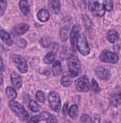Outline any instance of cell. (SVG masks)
Wrapping results in <instances>:
<instances>
[{
	"label": "cell",
	"mask_w": 121,
	"mask_h": 123,
	"mask_svg": "<svg viewBox=\"0 0 121 123\" xmlns=\"http://www.w3.org/2000/svg\"><path fill=\"white\" fill-rule=\"evenodd\" d=\"M99 58L101 61L105 63L116 64L119 61V56L116 54L106 49L102 51Z\"/></svg>",
	"instance_id": "6"
},
{
	"label": "cell",
	"mask_w": 121,
	"mask_h": 123,
	"mask_svg": "<svg viewBox=\"0 0 121 123\" xmlns=\"http://www.w3.org/2000/svg\"><path fill=\"white\" fill-rule=\"evenodd\" d=\"M17 46L21 48H23L27 46V42L24 39H21L17 42Z\"/></svg>",
	"instance_id": "32"
},
{
	"label": "cell",
	"mask_w": 121,
	"mask_h": 123,
	"mask_svg": "<svg viewBox=\"0 0 121 123\" xmlns=\"http://www.w3.org/2000/svg\"><path fill=\"white\" fill-rule=\"evenodd\" d=\"M0 102H1V98H0Z\"/></svg>",
	"instance_id": "37"
},
{
	"label": "cell",
	"mask_w": 121,
	"mask_h": 123,
	"mask_svg": "<svg viewBox=\"0 0 121 123\" xmlns=\"http://www.w3.org/2000/svg\"><path fill=\"white\" fill-rule=\"evenodd\" d=\"M0 71H4V67L3 62H2V58H1V55H0Z\"/></svg>",
	"instance_id": "34"
},
{
	"label": "cell",
	"mask_w": 121,
	"mask_h": 123,
	"mask_svg": "<svg viewBox=\"0 0 121 123\" xmlns=\"http://www.w3.org/2000/svg\"><path fill=\"white\" fill-rule=\"evenodd\" d=\"M7 6V0H0V16L4 14Z\"/></svg>",
	"instance_id": "26"
},
{
	"label": "cell",
	"mask_w": 121,
	"mask_h": 123,
	"mask_svg": "<svg viewBox=\"0 0 121 123\" xmlns=\"http://www.w3.org/2000/svg\"><path fill=\"white\" fill-rule=\"evenodd\" d=\"M62 72V64L58 60L55 61L53 65V73L54 76H58L60 75Z\"/></svg>",
	"instance_id": "19"
},
{
	"label": "cell",
	"mask_w": 121,
	"mask_h": 123,
	"mask_svg": "<svg viewBox=\"0 0 121 123\" xmlns=\"http://www.w3.org/2000/svg\"><path fill=\"white\" fill-rule=\"evenodd\" d=\"M67 64L68 71L72 77H76L81 70V63L78 57L74 55H71L67 58Z\"/></svg>",
	"instance_id": "1"
},
{
	"label": "cell",
	"mask_w": 121,
	"mask_h": 123,
	"mask_svg": "<svg viewBox=\"0 0 121 123\" xmlns=\"http://www.w3.org/2000/svg\"><path fill=\"white\" fill-rule=\"evenodd\" d=\"M50 8L54 14H58L60 10V0H49Z\"/></svg>",
	"instance_id": "17"
},
{
	"label": "cell",
	"mask_w": 121,
	"mask_h": 123,
	"mask_svg": "<svg viewBox=\"0 0 121 123\" xmlns=\"http://www.w3.org/2000/svg\"><path fill=\"white\" fill-rule=\"evenodd\" d=\"M103 6L105 11H111L113 7V0H103Z\"/></svg>",
	"instance_id": "24"
},
{
	"label": "cell",
	"mask_w": 121,
	"mask_h": 123,
	"mask_svg": "<svg viewBox=\"0 0 121 123\" xmlns=\"http://www.w3.org/2000/svg\"><path fill=\"white\" fill-rule=\"evenodd\" d=\"M107 40L110 43H115L119 39V34L115 30H110L107 33Z\"/></svg>",
	"instance_id": "15"
},
{
	"label": "cell",
	"mask_w": 121,
	"mask_h": 123,
	"mask_svg": "<svg viewBox=\"0 0 121 123\" xmlns=\"http://www.w3.org/2000/svg\"><path fill=\"white\" fill-rule=\"evenodd\" d=\"M30 27L26 23H20L14 26V32L18 35H21L26 33L29 30Z\"/></svg>",
	"instance_id": "14"
},
{
	"label": "cell",
	"mask_w": 121,
	"mask_h": 123,
	"mask_svg": "<svg viewBox=\"0 0 121 123\" xmlns=\"http://www.w3.org/2000/svg\"><path fill=\"white\" fill-rule=\"evenodd\" d=\"M40 44L44 48H48L50 45L49 39L46 37H43L40 39Z\"/></svg>",
	"instance_id": "29"
},
{
	"label": "cell",
	"mask_w": 121,
	"mask_h": 123,
	"mask_svg": "<svg viewBox=\"0 0 121 123\" xmlns=\"http://www.w3.org/2000/svg\"><path fill=\"white\" fill-rule=\"evenodd\" d=\"M29 108L33 112H37L38 111V106L37 103L34 100H31L28 103Z\"/></svg>",
	"instance_id": "25"
},
{
	"label": "cell",
	"mask_w": 121,
	"mask_h": 123,
	"mask_svg": "<svg viewBox=\"0 0 121 123\" xmlns=\"http://www.w3.org/2000/svg\"><path fill=\"white\" fill-rule=\"evenodd\" d=\"M6 94L7 97L10 99H14L17 97V93L16 90L10 86H8L6 88Z\"/></svg>",
	"instance_id": "21"
},
{
	"label": "cell",
	"mask_w": 121,
	"mask_h": 123,
	"mask_svg": "<svg viewBox=\"0 0 121 123\" xmlns=\"http://www.w3.org/2000/svg\"><path fill=\"white\" fill-rule=\"evenodd\" d=\"M50 12L48 10L46 9H41L37 13V18L40 22H46L50 18Z\"/></svg>",
	"instance_id": "16"
},
{
	"label": "cell",
	"mask_w": 121,
	"mask_h": 123,
	"mask_svg": "<svg viewBox=\"0 0 121 123\" xmlns=\"http://www.w3.org/2000/svg\"><path fill=\"white\" fill-rule=\"evenodd\" d=\"M76 48L79 52L83 55L86 56L90 54V46L84 33L79 35L76 42Z\"/></svg>",
	"instance_id": "3"
},
{
	"label": "cell",
	"mask_w": 121,
	"mask_h": 123,
	"mask_svg": "<svg viewBox=\"0 0 121 123\" xmlns=\"http://www.w3.org/2000/svg\"><path fill=\"white\" fill-rule=\"evenodd\" d=\"M0 38L7 46H11L13 45V41L10 34L4 30L0 31Z\"/></svg>",
	"instance_id": "13"
},
{
	"label": "cell",
	"mask_w": 121,
	"mask_h": 123,
	"mask_svg": "<svg viewBox=\"0 0 121 123\" xmlns=\"http://www.w3.org/2000/svg\"><path fill=\"white\" fill-rule=\"evenodd\" d=\"M114 101L118 105H121V90H118L114 96Z\"/></svg>",
	"instance_id": "28"
},
{
	"label": "cell",
	"mask_w": 121,
	"mask_h": 123,
	"mask_svg": "<svg viewBox=\"0 0 121 123\" xmlns=\"http://www.w3.org/2000/svg\"><path fill=\"white\" fill-rule=\"evenodd\" d=\"M36 98H37V101L40 103H44L45 101V97L42 91L38 90L36 93Z\"/></svg>",
	"instance_id": "27"
},
{
	"label": "cell",
	"mask_w": 121,
	"mask_h": 123,
	"mask_svg": "<svg viewBox=\"0 0 121 123\" xmlns=\"http://www.w3.org/2000/svg\"><path fill=\"white\" fill-rule=\"evenodd\" d=\"M19 6L22 13L27 16L30 12V6L27 0H20Z\"/></svg>",
	"instance_id": "18"
},
{
	"label": "cell",
	"mask_w": 121,
	"mask_h": 123,
	"mask_svg": "<svg viewBox=\"0 0 121 123\" xmlns=\"http://www.w3.org/2000/svg\"><path fill=\"white\" fill-rule=\"evenodd\" d=\"M12 61L17 66L18 71L22 74L27 73L28 71V65L24 58L20 55H15L12 56Z\"/></svg>",
	"instance_id": "8"
},
{
	"label": "cell",
	"mask_w": 121,
	"mask_h": 123,
	"mask_svg": "<svg viewBox=\"0 0 121 123\" xmlns=\"http://www.w3.org/2000/svg\"><path fill=\"white\" fill-rule=\"evenodd\" d=\"M48 98L52 110L56 112H59L62 107V102L59 94L56 92H52L48 94Z\"/></svg>",
	"instance_id": "5"
},
{
	"label": "cell",
	"mask_w": 121,
	"mask_h": 123,
	"mask_svg": "<svg viewBox=\"0 0 121 123\" xmlns=\"http://www.w3.org/2000/svg\"><path fill=\"white\" fill-rule=\"evenodd\" d=\"M72 81H73L72 79L68 76H63L60 80L61 85L63 87H67L70 86L72 83Z\"/></svg>",
	"instance_id": "22"
},
{
	"label": "cell",
	"mask_w": 121,
	"mask_h": 123,
	"mask_svg": "<svg viewBox=\"0 0 121 123\" xmlns=\"http://www.w3.org/2000/svg\"><path fill=\"white\" fill-rule=\"evenodd\" d=\"M96 75L101 80H108L110 78V73L106 68L103 67H98L95 70Z\"/></svg>",
	"instance_id": "10"
},
{
	"label": "cell",
	"mask_w": 121,
	"mask_h": 123,
	"mask_svg": "<svg viewBox=\"0 0 121 123\" xmlns=\"http://www.w3.org/2000/svg\"><path fill=\"white\" fill-rule=\"evenodd\" d=\"M89 10L93 15L97 17H103L105 14V10L102 4L100 3L98 0H89Z\"/></svg>",
	"instance_id": "4"
},
{
	"label": "cell",
	"mask_w": 121,
	"mask_h": 123,
	"mask_svg": "<svg viewBox=\"0 0 121 123\" xmlns=\"http://www.w3.org/2000/svg\"><path fill=\"white\" fill-rule=\"evenodd\" d=\"M79 112V108L76 105H71L68 110V114L70 117L72 119L76 118Z\"/></svg>",
	"instance_id": "20"
},
{
	"label": "cell",
	"mask_w": 121,
	"mask_h": 123,
	"mask_svg": "<svg viewBox=\"0 0 121 123\" xmlns=\"http://www.w3.org/2000/svg\"><path fill=\"white\" fill-rule=\"evenodd\" d=\"M11 80L13 86L17 89H20L22 85V79L16 72H13L11 74Z\"/></svg>",
	"instance_id": "12"
},
{
	"label": "cell",
	"mask_w": 121,
	"mask_h": 123,
	"mask_svg": "<svg viewBox=\"0 0 121 123\" xmlns=\"http://www.w3.org/2000/svg\"><path fill=\"white\" fill-rule=\"evenodd\" d=\"M51 114L49 112H46V111H43L38 115L34 116L29 121L28 123H37L40 122L41 121H44V120H48V118L50 117Z\"/></svg>",
	"instance_id": "11"
},
{
	"label": "cell",
	"mask_w": 121,
	"mask_h": 123,
	"mask_svg": "<svg viewBox=\"0 0 121 123\" xmlns=\"http://www.w3.org/2000/svg\"><path fill=\"white\" fill-rule=\"evenodd\" d=\"M67 108H68V104L66 103V104H64V106H63V112L64 115H66V112H67Z\"/></svg>",
	"instance_id": "35"
},
{
	"label": "cell",
	"mask_w": 121,
	"mask_h": 123,
	"mask_svg": "<svg viewBox=\"0 0 121 123\" xmlns=\"http://www.w3.org/2000/svg\"><path fill=\"white\" fill-rule=\"evenodd\" d=\"M49 121H48V123H57V119L54 116H50V117L48 118Z\"/></svg>",
	"instance_id": "33"
},
{
	"label": "cell",
	"mask_w": 121,
	"mask_h": 123,
	"mask_svg": "<svg viewBox=\"0 0 121 123\" xmlns=\"http://www.w3.org/2000/svg\"><path fill=\"white\" fill-rule=\"evenodd\" d=\"M9 106L21 120L26 121L28 120L29 114L20 103L12 99V101H10Z\"/></svg>",
	"instance_id": "2"
},
{
	"label": "cell",
	"mask_w": 121,
	"mask_h": 123,
	"mask_svg": "<svg viewBox=\"0 0 121 123\" xmlns=\"http://www.w3.org/2000/svg\"><path fill=\"white\" fill-rule=\"evenodd\" d=\"M56 54L54 52H51L47 54L45 56L44 59V62L47 64H50L52 62H53L55 60Z\"/></svg>",
	"instance_id": "23"
},
{
	"label": "cell",
	"mask_w": 121,
	"mask_h": 123,
	"mask_svg": "<svg viewBox=\"0 0 121 123\" xmlns=\"http://www.w3.org/2000/svg\"><path fill=\"white\" fill-rule=\"evenodd\" d=\"M4 81V76L3 74H2V72L0 71V85L3 83Z\"/></svg>",
	"instance_id": "36"
},
{
	"label": "cell",
	"mask_w": 121,
	"mask_h": 123,
	"mask_svg": "<svg viewBox=\"0 0 121 123\" xmlns=\"http://www.w3.org/2000/svg\"><path fill=\"white\" fill-rule=\"evenodd\" d=\"M92 89L94 92L98 93L100 91V88L98 83L95 79L92 80Z\"/></svg>",
	"instance_id": "30"
},
{
	"label": "cell",
	"mask_w": 121,
	"mask_h": 123,
	"mask_svg": "<svg viewBox=\"0 0 121 123\" xmlns=\"http://www.w3.org/2000/svg\"><path fill=\"white\" fill-rule=\"evenodd\" d=\"M76 89L80 92H87L90 89V83L86 75H83L75 81Z\"/></svg>",
	"instance_id": "7"
},
{
	"label": "cell",
	"mask_w": 121,
	"mask_h": 123,
	"mask_svg": "<svg viewBox=\"0 0 121 123\" xmlns=\"http://www.w3.org/2000/svg\"><path fill=\"white\" fill-rule=\"evenodd\" d=\"M79 35V29L78 26L77 25H74L72 27L70 33V41L71 46L74 52H75L76 48V42Z\"/></svg>",
	"instance_id": "9"
},
{
	"label": "cell",
	"mask_w": 121,
	"mask_h": 123,
	"mask_svg": "<svg viewBox=\"0 0 121 123\" xmlns=\"http://www.w3.org/2000/svg\"><path fill=\"white\" fill-rule=\"evenodd\" d=\"M80 120L82 123H92V118L88 114H83L80 117Z\"/></svg>",
	"instance_id": "31"
}]
</instances>
